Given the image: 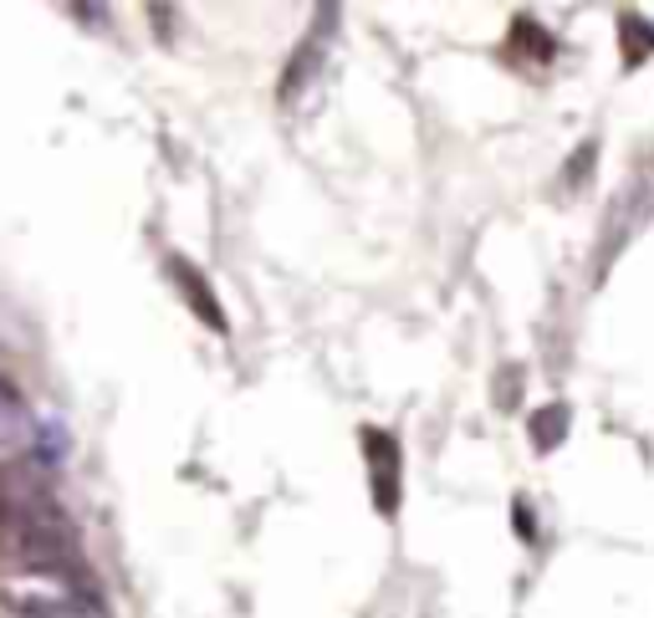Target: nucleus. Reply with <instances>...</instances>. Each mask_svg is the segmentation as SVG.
I'll return each mask as SVG.
<instances>
[{
  "mask_svg": "<svg viewBox=\"0 0 654 618\" xmlns=\"http://www.w3.org/2000/svg\"><path fill=\"white\" fill-rule=\"evenodd\" d=\"M31 420L27 409H21V399L11 394V383L0 379V450H15V445H31Z\"/></svg>",
  "mask_w": 654,
  "mask_h": 618,
  "instance_id": "nucleus-1",
  "label": "nucleus"
},
{
  "mask_svg": "<svg viewBox=\"0 0 654 618\" xmlns=\"http://www.w3.org/2000/svg\"><path fill=\"white\" fill-rule=\"evenodd\" d=\"M562 420H568L562 409H542V414L532 420V424H537V445H542V450H552V445H558V434H562L558 424H562Z\"/></svg>",
  "mask_w": 654,
  "mask_h": 618,
  "instance_id": "nucleus-2",
  "label": "nucleus"
}]
</instances>
